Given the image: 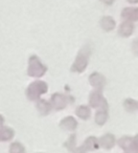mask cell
Listing matches in <instances>:
<instances>
[{"label": "cell", "mask_w": 138, "mask_h": 153, "mask_svg": "<svg viewBox=\"0 0 138 153\" xmlns=\"http://www.w3.org/2000/svg\"><path fill=\"white\" fill-rule=\"evenodd\" d=\"M48 91V85L46 82L37 80L30 83L26 88V97L30 101H37L41 98V96Z\"/></svg>", "instance_id": "1"}, {"label": "cell", "mask_w": 138, "mask_h": 153, "mask_svg": "<svg viewBox=\"0 0 138 153\" xmlns=\"http://www.w3.org/2000/svg\"><path fill=\"white\" fill-rule=\"evenodd\" d=\"M47 71L46 65L43 64L38 56H30L28 59V66H27V76L32 78H42Z\"/></svg>", "instance_id": "2"}, {"label": "cell", "mask_w": 138, "mask_h": 153, "mask_svg": "<svg viewBox=\"0 0 138 153\" xmlns=\"http://www.w3.org/2000/svg\"><path fill=\"white\" fill-rule=\"evenodd\" d=\"M103 89H95L89 96V105L92 108H100V110L108 111L109 105L106 99L103 97Z\"/></svg>", "instance_id": "3"}, {"label": "cell", "mask_w": 138, "mask_h": 153, "mask_svg": "<svg viewBox=\"0 0 138 153\" xmlns=\"http://www.w3.org/2000/svg\"><path fill=\"white\" fill-rule=\"evenodd\" d=\"M88 51H86V48H83L75 58V62L71 65V71L73 72H83L88 66Z\"/></svg>", "instance_id": "4"}, {"label": "cell", "mask_w": 138, "mask_h": 153, "mask_svg": "<svg viewBox=\"0 0 138 153\" xmlns=\"http://www.w3.org/2000/svg\"><path fill=\"white\" fill-rule=\"evenodd\" d=\"M69 101H73V99H71L70 97H66L62 94H59V92H55L51 96L49 103L51 105V108L55 109V110H63L64 108H66Z\"/></svg>", "instance_id": "5"}, {"label": "cell", "mask_w": 138, "mask_h": 153, "mask_svg": "<svg viewBox=\"0 0 138 153\" xmlns=\"http://www.w3.org/2000/svg\"><path fill=\"white\" fill-rule=\"evenodd\" d=\"M89 83L90 85L95 87L96 89H103V87L105 86V83H106V80H105V76L100 72L95 71L92 72L89 76Z\"/></svg>", "instance_id": "6"}, {"label": "cell", "mask_w": 138, "mask_h": 153, "mask_svg": "<svg viewBox=\"0 0 138 153\" xmlns=\"http://www.w3.org/2000/svg\"><path fill=\"white\" fill-rule=\"evenodd\" d=\"M98 144L102 148L106 149V150H110L115 145V136L111 133H106L100 138H98Z\"/></svg>", "instance_id": "7"}, {"label": "cell", "mask_w": 138, "mask_h": 153, "mask_svg": "<svg viewBox=\"0 0 138 153\" xmlns=\"http://www.w3.org/2000/svg\"><path fill=\"white\" fill-rule=\"evenodd\" d=\"M60 127L68 131H75L77 127V121L73 117H66L60 122Z\"/></svg>", "instance_id": "8"}, {"label": "cell", "mask_w": 138, "mask_h": 153, "mask_svg": "<svg viewBox=\"0 0 138 153\" xmlns=\"http://www.w3.org/2000/svg\"><path fill=\"white\" fill-rule=\"evenodd\" d=\"M133 32H134V24L132 23V21H130V20L123 21V23L120 24L119 30H118L119 35H120L121 37H125V38L130 37L133 34Z\"/></svg>", "instance_id": "9"}, {"label": "cell", "mask_w": 138, "mask_h": 153, "mask_svg": "<svg viewBox=\"0 0 138 153\" xmlns=\"http://www.w3.org/2000/svg\"><path fill=\"white\" fill-rule=\"evenodd\" d=\"M36 107L38 109V111L40 112L41 115H47L49 114V112L51 111V105L48 101L43 100V99H39L37 100L36 103Z\"/></svg>", "instance_id": "10"}, {"label": "cell", "mask_w": 138, "mask_h": 153, "mask_svg": "<svg viewBox=\"0 0 138 153\" xmlns=\"http://www.w3.org/2000/svg\"><path fill=\"white\" fill-rule=\"evenodd\" d=\"M83 147L86 149V151H94L97 150L100 148V144H98V138H96L95 136L91 135L89 137H87L85 140L83 144Z\"/></svg>", "instance_id": "11"}, {"label": "cell", "mask_w": 138, "mask_h": 153, "mask_svg": "<svg viewBox=\"0 0 138 153\" xmlns=\"http://www.w3.org/2000/svg\"><path fill=\"white\" fill-rule=\"evenodd\" d=\"M100 26H102V28L104 30H106V32H111V30H114L115 27V20L113 19L112 17H110V16H105V17H103L102 19H100Z\"/></svg>", "instance_id": "12"}, {"label": "cell", "mask_w": 138, "mask_h": 153, "mask_svg": "<svg viewBox=\"0 0 138 153\" xmlns=\"http://www.w3.org/2000/svg\"><path fill=\"white\" fill-rule=\"evenodd\" d=\"M15 136V131L14 129L10 127H0V142H7L12 140Z\"/></svg>", "instance_id": "13"}, {"label": "cell", "mask_w": 138, "mask_h": 153, "mask_svg": "<svg viewBox=\"0 0 138 153\" xmlns=\"http://www.w3.org/2000/svg\"><path fill=\"white\" fill-rule=\"evenodd\" d=\"M132 142H133V137H131V136H123V137H120L118 140H117V144H118V146L120 147L123 150L125 151H131L132 149Z\"/></svg>", "instance_id": "14"}, {"label": "cell", "mask_w": 138, "mask_h": 153, "mask_svg": "<svg viewBox=\"0 0 138 153\" xmlns=\"http://www.w3.org/2000/svg\"><path fill=\"white\" fill-rule=\"evenodd\" d=\"M75 114L82 120H88L91 115V111H90V108L86 105H81L77 108L75 110Z\"/></svg>", "instance_id": "15"}, {"label": "cell", "mask_w": 138, "mask_h": 153, "mask_svg": "<svg viewBox=\"0 0 138 153\" xmlns=\"http://www.w3.org/2000/svg\"><path fill=\"white\" fill-rule=\"evenodd\" d=\"M108 111L107 110H98L97 112L95 113V123L97 124L98 126H103L106 124V122L108 121Z\"/></svg>", "instance_id": "16"}, {"label": "cell", "mask_w": 138, "mask_h": 153, "mask_svg": "<svg viewBox=\"0 0 138 153\" xmlns=\"http://www.w3.org/2000/svg\"><path fill=\"white\" fill-rule=\"evenodd\" d=\"M137 104L138 102L135 101L134 99H125L123 102V107L128 112H134L135 110H137Z\"/></svg>", "instance_id": "17"}, {"label": "cell", "mask_w": 138, "mask_h": 153, "mask_svg": "<svg viewBox=\"0 0 138 153\" xmlns=\"http://www.w3.org/2000/svg\"><path fill=\"white\" fill-rule=\"evenodd\" d=\"M10 153H25V148L19 142H14L10 145Z\"/></svg>", "instance_id": "18"}, {"label": "cell", "mask_w": 138, "mask_h": 153, "mask_svg": "<svg viewBox=\"0 0 138 153\" xmlns=\"http://www.w3.org/2000/svg\"><path fill=\"white\" fill-rule=\"evenodd\" d=\"M64 146L69 151H72L73 149L75 148V146H77V135H75V134H71V135L68 137V140L64 143Z\"/></svg>", "instance_id": "19"}, {"label": "cell", "mask_w": 138, "mask_h": 153, "mask_svg": "<svg viewBox=\"0 0 138 153\" xmlns=\"http://www.w3.org/2000/svg\"><path fill=\"white\" fill-rule=\"evenodd\" d=\"M131 151H133V153H138V134H136L133 137Z\"/></svg>", "instance_id": "20"}, {"label": "cell", "mask_w": 138, "mask_h": 153, "mask_svg": "<svg viewBox=\"0 0 138 153\" xmlns=\"http://www.w3.org/2000/svg\"><path fill=\"white\" fill-rule=\"evenodd\" d=\"M132 51H133L134 55L138 57V39L134 40L133 43H132Z\"/></svg>", "instance_id": "21"}, {"label": "cell", "mask_w": 138, "mask_h": 153, "mask_svg": "<svg viewBox=\"0 0 138 153\" xmlns=\"http://www.w3.org/2000/svg\"><path fill=\"white\" fill-rule=\"evenodd\" d=\"M71 153H87V151H86V149L84 148L83 146H81V147H75V148L71 151Z\"/></svg>", "instance_id": "22"}, {"label": "cell", "mask_w": 138, "mask_h": 153, "mask_svg": "<svg viewBox=\"0 0 138 153\" xmlns=\"http://www.w3.org/2000/svg\"><path fill=\"white\" fill-rule=\"evenodd\" d=\"M3 123H4V117H2V115L0 114V127L3 125Z\"/></svg>", "instance_id": "23"}, {"label": "cell", "mask_w": 138, "mask_h": 153, "mask_svg": "<svg viewBox=\"0 0 138 153\" xmlns=\"http://www.w3.org/2000/svg\"><path fill=\"white\" fill-rule=\"evenodd\" d=\"M129 2H131V3H137L138 2V0H128Z\"/></svg>", "instance_id": "24"}, {"label": "cell", "mask_w": 138, "mask_h": 153, "mask_svg": "<svg viewBox=\"0 0 138 153\" xmlns=\"http://www.w3.org/2000/svg\"><path fill=\"white\" fill-rule=\"evenodd\" d=\"M137 109H138V104H137Z\"/></svg>", "instance_id": "25"}, {"label": "cell", "mask_w": 138, "mask_h": 153, "mask_svg": "<svg viewBox=\"0 0 138 153\" xmlns=\"http://www.w3.org/2000/svg\"><path fill=\"white\" fill-rule=\"evenodd\" d=\"M125 153H128V152H125Z\"/></svg>", "instance_id": "26"}]
</instances>
